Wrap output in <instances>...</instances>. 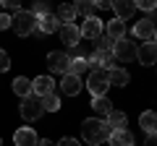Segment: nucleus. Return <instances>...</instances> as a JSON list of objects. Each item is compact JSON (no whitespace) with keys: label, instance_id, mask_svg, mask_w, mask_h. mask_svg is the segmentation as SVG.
Listing matches in <instances>:
<instances>
[{"label":"nucleus","instance_id":"7c9ffc66","mask_svg":"<svg viewBox=\"0 0 157 146\" xmlns=\"http://www.w3.org/2000/svg\"><path fill=\"white\" fill-rule=\"evenodd\" d=\"M55 146H81V144H78L76 138H68V136H66V138H60V141H58Z\"/></svg>","mask_w":157,"mask_h":146},{"label":"nucleus","instance_id":"39448f33","mask_svg":"<svg viewBox=\"0 0 157 146\" xmlns=\"http://www.w3.org/2000/svg\"><path fill=\"white\" fill-rule=\"evenodd\" d=\"M42 99L39 97H26V99H21V118L26 120V123H34V120H39L42 118Z\"/></svg>","mask_w":157,"mask_h":146},{"label":"nucleus","instance_id":"c9c22d12","mask_svg":"<svg viewBox=\"0 0 157 146\" xmlns=\"http://www.w3.org/2000/svg\"><path fill=\"white\" fill-rule=\"evenodd\" d=\"M155 42H157V26H155Z\"/></svg>","mask_w":157,"mask_h":146},{"label":"nucleus","instance_id":"f3484780","mask_svg":"<svg viewBox=\"0 0 157 146\" xmlns=\"http://www.w3.org/2000/svg\"><path fill=\"white\" fill-rule=\"evenodd\" d=\"M139 125L144 128L147 136H155V133H157V112H152V110L141 112V115H139Z\"/></svg>","mask_w":157,"mask_h":146},{"label":"nucleus","instance_id":"f257e3e1","mask_svg":"<svg viewBox=\"0 0 157 146\" xmlns=\"http://www.w3.org/2000/svg\"><path fill=\"white\" fill-rule=\"evenodd\" d=\"M110 133H113V130L107 128L105 120L89 118V120H84V123H81V136H84V141H86L89 146H100L102 141L110 138Z\"/></svg>","mask_w":157,"mask_h":146},{"label":"nucleus","instance_id":"a878e982","mask_svg":"<svg viewBox=\"0 0 157 146\" xmlns=\"http://www.w3.org/2000/svg\"><path fill=\"white\" fill-rule=\"evenodd\" d=\"M76 13H81V16H94V3L92 0H84V3H76Z\"/></svg>","mask_w":157,"mask_h":146},{"label":"nucleus","instance_id":"2eb2a0df","mask_svg":"<svg viewBox=\"0 0 157 146\" xmlns=\"http://www.w3.org/2000/svg\"><path fill=\"white\" fill-rule=\"evenodd\" d=\"M113 11H115V18H121V21H126V18L134 16L136 11V3H131V0H113Z\"/></svg>","mask_w":157,"mask_h":146},{"label":"nucleus","instance_id":"9d476101","mask_svg":"<svg viewBox=\"0 0 157 146\" xmlns=\"http://www.w3.org/2000/svg\"><path fill=\"white\" fill-rule=\"evenodd\" d=\"M134 37L144 39V42H155V24H152V18H141V21L134 24Z\"/></svg>","mask_w":157,"mask_h":146},{"label":"nucleus","instance_id":"473e14b6","mask_svg":"<svg viewBox=\"0 0 157 146\" xmlns=\"http://www.w3.org/2000/svg\"><path fill=\"white\" fill-rule=\"evenodd\" d=\"M110 5H113V0H100V3H94V11H107Z\"/></svg>","mask_w":157,"mask_h":146},{"label":"nucleus","instance_id":"ddd939ff","mask_svg":"<svg viewBox=\"0 0 157 146\" xmlns=\"http://www.w3.org/2000/svg\"><path fill=\"white\" fill-rule=\"evenodd\" d=\"M136 60L141 65H152L157 63V42H144V45L136 50Z\"/></svg>","mask_w":157,"mask_h":146},{"label":"nucleus","instance_id":"aec40b11","mask_svg":"<svg viewBox=\"0 0 157 146\" xmlns=\"http://www.w3.org/2000/svg\"><path fill=\"white\" fill-rule=\"evenodd\" d=\"M107 81H110L113 86H126V84H128V71L115 65L113 71H107Z\"/></svg>","mask_w":157,"mask_h":146},{"label":"nucleus","instance_id":"dca6fc26","mask_svg":"<svg viewBox=\"0 0 157 146\" xmlns=\"http://www.w3.org/2000/svg\"><path fill=\"white\" fill-rule=\"evenodd\" d=\"M58 29H60V21H58L55 13H47V16H42L37 21V31L39 34H52V31H58Z\"/></svg>","mask_w":157,"mask_h":146},{"label":"nucleus","instance_id":"423d86ee","mask_svg":"<svg viewBox=\"0 0 157 146\" xmlns=\"http://www.w3.org/2000/svg\"><path fill=\"white\" fill-rule=\"evenodd\" d=\"M78 31H81V37H86V39H100L102 34H105V24H102V18H97V16H89V18H84V24L78 26Z\"/></svg>","mask_w":157,"mask_h":146},{"label":"nucleus","instance_id":"72a5a7b5","mask_svg":"<svg viewBox=\"0 0 157 146\" xmlns=\"http://www.w3.org/2000/svg\"><path fill=\"white\" fill-rule=\"evenodd\" d=\"M144 146H157V133H155V136H147Z\"/></svg>","mask_w":157,"mask_h":146},{"label":"nucleus","instance_id":"f8f14e48","mask_svg":"<svg viewBox=\"0 0 157 146\" xmlns=\"http://www.w3.org/2000/svg\"><path fill=\"white\" fill-rule=\"evenodd\" d=\"M81 89H84V81L78 78V76H71V73H66L63 76V81H60V91L66 97H76V94H81Z\"/></svg>","mask_w":157,"mask_h":146},{"label":"nucleus","instance_id":"5701e85b","mask_svg":"<svg viewBox=\"0 0 157 146\" xmlns=\"http://www.w3.org/2000/svg\"><path fill=\"white\" fill-rule=\"evenodd\" d=\"M55 16H58V21H60V24H73V18H76L78 13H76V5H68V3H66V5L58 8Z\"/></svg>","mask_w":157,"mask_h":146},{"label":"nucleus","instance_id":"9b49d317","mask_svg":"<svg viewBox=\"0 0 157 146\" xmlns=\"http://www.w3.org/2000/svg\"><path fill=\"white\" fill-rule=\"evenodd\" d=\"M52 89H55V81L50 78V76H37V78L32 81V94L34 97H47V94H52Z\"/></svg>","mask_w":157,"mask_h":146},{"label":"nucleus","instance_id":"4c0bfd02","mask_svg":"<svg viewBox=\"0 0 157 146\" xmlns=\"http://www.w3.org/2000/svg\"><path fill=\"white\" fill-rule=\"evenodd\" d=\"M0 13H3V8H0Z\"/></svg>","mask_w":157,"mask_h":146},{"label":"nucleus","instance_id":"f704fd0d","mask_svg":"<svg viewBox=\"0 0 157 146\" xmlns=\"http://www.w3.org/2000/svg\"><path fill=\"white\" fill-rule=\"evenodd\" d=\"M37 146H55V144H52L50 138H39V141H37Z\"/></svg>","mask_w":157,"mask_h":146},{"label":"nucleus","instance_id":"393cba45","mask_svg":"<svg viewBox=\"0 0 157 146\" xmlns=\"http://www.w3.org/2000/svg\"><path fill=\"white\" fill-rule=\"evenodd\" d=\"M42 110H47V112H58V110H60V97H58V94L42 97Z\"/></svg>","mask_w":157,"mask_h":146},{"label":"nucleus","instance_id":"a211bd4d","mask_svg":"<svg viewBox=\"0 0 157 146\" xmlns=\"http://www.w3.org/2000/svg\"><path fill=\"white\" fill-rule=\"evenodd\" d=\"M110 146H134V133H131V130H113L110 133Z\"/></svg>","mask_w":157,"mask_h":146},{"label":"nucleus","instance_id":"0eeeda50","mask_svg":"<svg viewBox=\"0 0 157 146\" xmlns=\"http://www.w3.org/2000/svg\"><path fill=\"white\" fill-rule=\"evenodd\" d=\"M68 65H71V57L68 52H47V68L52 73H68Z\"/></svg>","mask_w":157,"mask_h":146},{"label":"nucleus","instance_id":"b1692460","mask_svg":"<svg viewBox=\"0 0 157 146\" xmlns=\"http://www.w3.org/2000/svg\"><path fill=\"white\" fill-rule=\"evenodd\" d=\"M86 57H71V65H68V73H71V76H78V78H81V73L86 71Z\"/></svg>","mask_w":157,"mask_h":146},{"label":"nucleus","instance_id":"4be33fe9","mask_svg":"<svg viewBox=\"0 0 157 146\" xmlns=\"http://www.w3.org/2000/svg\"><path fill=\"white\" fill-rule=\"evenodd\" d=\"M92 110H94L97 115H110L113 112V102L107 99V97H94V99H92Z\"/></svg>","mask_w":157,"mask_h":146},{"label":"nucleus","instance_id":"f03ea898","mask_svg":"<svg viewBox=\"0 0 157 146\" xmlns=\"http://www.w3.org/2000/svg\"><path fill=\"white\" fill-rule=\"evenodd\" d=\"M37 21L39 18L34 16L32 11H18L16 16L11 18V29L18 34V37H29V34L37 31Z\"/></svg>","mask_w":157,"mask_h":146},{"label":"nucleus","instance_id":"c756f323","mask_svg":"<svg viewBox=\"0 0 157 146\" xmlns=\"http://www.w3.org/2000/svg\"><path fill=\"white\" fill-rule=\"evenodd\" d=\"M11 68V57L6 55V50H0V73H6Z\"/></svg>","mask_w":157,"mask_h":146},{"label":"nucleus","instance_id":"cd10ccee","mask_svg":"<svg viewBox=\"0 0 157 146\" xmlns=\"http://www.w3.org/2000/svg\"><path fill=\"white\" fill-rule=\"evenodd\" d=\"M32 13L37 18H42V16H47V13H50V8H47V3H37V5L32 8Z\"/></svg>","mask_w":157,"mask_h":146},{"label":"nucleus","instance_id":"6e6552de","mask_svg":"<svg viewBox=\"0 0 157 146\" xmlns=\"http://www.w3.org/2000/svg\"><path fill=\"white\" fill-rule=\"evenodd\" d=\"M58 34H60V42H66L68 47H76L81 42V31H78L76 24H60Z\"/></svg>","mask_w":157,"mask_h":146},{"label":"nucleus","instance_id":"1a4fd4ad","mask_svg":"<svg viewBox=\"0 0 157 146\" xmlns=\"http://www.w3.org/2000/svg\"><path fill=\"white\" fill-rule=\"evenodd\" d=\"M39 136L34 128H29V125H24V128H18L16 133H13V144L16 146H37Z\"/></svg>","mask_w":157,"mask_h":146},{"label":"nucleus","instance_id":"4468645a","mask_svg":"<svg viewBox=\"0 0 157 146\" xmlns=\"http://www.w3.org/2000/svg\"><path fill=\"white\" fill-rule=\"evenodd\" d=\"M105 37L110 42H118L126 37V21H121V18H113V21L105 24Z\"/></svg>","mask_w":157,"mask_h":146},{"label":"nucleus","instance_id":"412c9836","mask_svg":"<svg viewBox=\"0 0 157 146\" xmlns=\"http://www.w3.org/2000/svg\"><path fill=\"white\" fill-rule=\"evenodd\" d=\"M13 94H18L21 99L32 97V81H29L26 76H18V78L13 81Z\"/></svg>","mask_w":157,"mask_h":146},{"label":"nucleus","instance_id":"c85d7f7f","mask_svg":"<svg viewBox=\"0 0 157 146\" xmlns=\"http://www.w3.org/2000/svg\"><path fill=\"white\" fill-rule=\"evenodd\" d=\"M136 8H141V11L152 13V11L157 8V3H155V0H139V3H136Z\"/></svg>","mask_w":157,"mask_h":146},{"label":"nucleus","instance_id":"bb28decb","mask_svg":"<svg viewBox=\"0 0 157 146\" xmlns=\"http://www.w3.org/2000/svg\"><path fill=\"white\" fill-rule=\"evenodd\" d=\"M94 52H113V42L107 39L105 34H102L100 39H94Z\"/></svg>","mask_w":157,"mask_h":146},{"label":"nucleus","instance_id":"7ed1b4c3","mask_svg":"<svg viewBox=\"0 0 157 146\" xmlns=\"http://www.w3.org/2000/svg\"><path fill=\"white\" fill-rule=\"evenodd\" d=\"M86 89H89L92 99H94V97H105L107 89H110L107 71H92V73H89V81H86Z\"/></svg>","mask_w":157,"mask_h":146},{"label":"nucleus","instance_id":"2f4dec72","mask_svg":"<svg viewBox=\"0 0 157 146\" xmlns=\"http://www.w3.org/2000/svg\"><path fill=\"white\" fill-rule=\"evenodd\" d=\"M3 29H11V16H6V13H0V31Z\"/></svg>","mask_w":157,"mask_h":146},{"label":"nucleus","instance_id":"6ab92c4d","mask_svg":"<svg viewBox=\"0 0 157 146\" xmlns=\"http://www.w3.org/2000/svg\"><path fill=\"white\" fill-rule=\"evenodd\" d=\"M105 123H107V128L110 130H123L126 128V112H121V110H113L110 115H105Z\"/></svg>","mask_w":157,"mask_h":146},{"label":"nucleus","instance_id":"e433bc0d","mask_svg":"<svg viewBox=\"0 0 157 146\" xmlns=\"http://www.w3.org/2000/svg\"><path fill=\"white\" fill-rule=\"evenodd\" d=\"M0 146H3V141H0Z\"/></svg>","mask_w":157,"mask_h":146},{"label":"nucleus","instance_id":"20e7f679","mask_svg":"<svg viewBox=\"0 0 157 146\" xmlns=\"http://www.w3.org/2000/svg\"><path fill=\"white\" fill-rule=\"evenodd\" d=\"M136 50L139 47L134 45L131 39H118V42H113V57L115 60H121V63H131V60H136Z\"/></svg>","mask_w":157,"mask_h":146}]
</instances>
